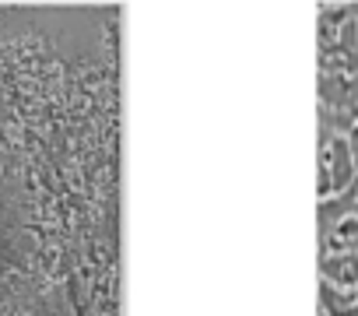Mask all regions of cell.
I'll return each mask as SVG.
<instances>
[{
	"label": "cell",
	"instance_id": "cell-1",
	"mask_svg": "<svg viewBox=\"0 0 358 316\" xmlns=\"http://www.w3.org/2000/svg\"><path fill=\"white\" fill-rule=\"evenodd\" d=\"M327 271H330V274H337V281L351 285V281H358V256H351V260H341V263H330Z\"/></svg>",
	"mask_w": 358,
	"mask_h": 316
},
{
	"label": "cell",
	"instance_id": "cell-2",
	"mask_svg": "<svg viewBox=\"0 0 358 316\" xmlns=\"http://www.w3.org/2000/svg\"><path fill=\"white\" fill-rule=\"evenodd\" d=\"M348 155H351V166H355V173H358V123L351 127V134H348Z\"/></svg>",
	"mask_w": 358,
	"mask_h": 316
}]
</instances>
